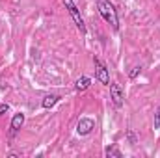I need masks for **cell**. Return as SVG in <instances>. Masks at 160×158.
<instances>
[{"label":"cell","mask_w":160,"mask_h":158,"mask_svg":"<svg viewBox=\"0 0 160 158\" xmlns=\"http://www.w3.org/2000/svg\"><path fill=\"white\" fill-rule=\"evenodd\" d=\"M104 155H106L108 158H121V156H123L118 145H108V147L104 149Z\"/></svg>","instance_id":"cell-9"},{"label":"cell","mask_w":160,"mask_h":158,"mask_svg":"<svg viewBox=\"0 0 160 158\" xmlns=\"http://www.w3.org/2000/svg\"><path fill=\"white\" fill-rule=\"evenodd\" d=\"M93 128H95V119H91V117H80L78 123H77V132H78V136H88V134H91Z\"/></svg>","instance_id":"cell-5"},{"label":"cell","mask_w":160,"mask_h":158,"mask_svg":"<svg viewBox=\"0 0 160 158\" xmlns=\"http://www.w3.org/2000/svg\"><path fill=\"white\" fill-rule=\"evenodd\" d=\"M58 101H60V95H54V93H52V95H47V97L43 99V102H41V106L48 110V108H52V106H54V104H56Z\"/></svg>","instance_id":"cell-8"},{"label":"cell","mask_w":160,"mask_h":158,"mask_svg":"<svg viewBox=\"0 0 160 158\" xmlns=\"http://www.w3.org/2000/svg\"><path fill=\"white\" fill-rule=\"evenodd\" d=\"M6 112H9V104L8 102H4V104H0V117L6 114Z\"/></svg>","instance_id":"cell-13"},{"label":"cell","mask_w":160,"mask_h":158,"mask_svg":"<svg viewBox=\"0 0 160 158\" xmlns=\"http://www.w3.org/2000/svg\"><path fill=\"white\" fill-rule=\"evenodd\" d=\"M140 73H142V67H140V65H136V67H134V69H132V71L128 73V77H130V78L134 80L136 77H138V75H140Z\"/></svg>","instance_id":"cell-12"},{"label":"cell","mask_w":160,"mask_h":158,"mask_svg":"<svg viewBox=\"0 0 160 158\" xmlns=\"http://www.w3.org/2000/svg\"><path fill=\"white\" fill-rule=\"evenodd\" d=\"M110 99L114 102L116 108H123L125 104V95H123V89L118 82H110Z\"/></svg>","instance_id":"cell-4"},{"label":"cell","mask_w":160,"mask_h":158,"mask_svg":"<svg viewBox=\"0 0 160 158\" xmlns=\"http://www.w3.org/2000/svg\"><path fill=\"white\" fill-rule=\"evenodd\" d=\"M93 63H95V78L99 80L102 86H110V73H108V67L102 63L101 58H93Z\"/></svg>","instance_id":"cell-3"},{"label":"cell","mask_w":160,"mask_h":158,"mask_svg":"<svg viewBox=\"0 0 160 158\" xmlns=\"http://www.w3.org/2000/svg\"><path fill=\"white\" fill-rule=\"evenodd\" d=\"M22 125H24V114H15L13 119H11V125H9V134L11 136H15L21 128H22Z\"/></svg>","instance_id":"cell-6"},{"label":"cell","mask_w":160,"mask_h":158,"mask_svg":"<svg viewBox=\"0 0 160 158\" xmlns=\"http://www.w3.org/2000/svg\"><path fill=\"white\" fill-rule=\"evenodd\" d=\"M63 6H65V9L69 11V15H71L73 22H75V26L80 30V34H86V24H84V19H82V15H80V9L77 7L75 0H63Z\"/></svg>","instance_id":"cell-2"},{"label":"cell","mask_w":160,"mask_h":158,"mask_svg":"<svg viewBox=\"0 0 160 158\" xmlns=\"http://www.w3.org/2000/svg\"><path fill=\"white\" fill-rule=\"evenodd\" d=\"M153 128H155V130H158V128H160V106H158V110L155 112V119H153Z\"/></svg>","instance_id":"cell-11"},{"label":"cell","mask_w":160,"mask_h":158,"mask_svg":"<svg viewBox=\"0 0 160 158\" xmlns=\"http://www.w3.org/2000/svg\"><path fill=\"white\" fill-rule=\"evenodd\" d=\"M97 9L101 13V17L114 28V30H119V19H118V11L114 7V4L110 0H97Z\"/></svg>","instance_id":"cell-1"},{"label":"cell","mask_w":160,"mask_h":158,"mask_svg":"<svg viewBox=\"0 0 160 158\" xmlns=\"http://www.w3.org/2000/svg\"><path fill=\"white\" fill-rule=\"evenodd\" d=\"M89 86H91V78H89V77H80V78H77V82H75V89H77V91H86Z\"/></svg>","instance_id":"cell-7"},{"label":"cell","mask_w":160,"mask_h":158,"mask_svg":"<svg viewBox=\"0 0 160 158\" xmlns=\"http://www.w3.org/2000/svg\"><path fill=\"white\" fill-rule=\"evenodd\" d=\"M127 140H128L130 145H136V143H138V138H136L134 130H127Z\"/></svg>","instance_id":"cell-10"}]
</instances>
